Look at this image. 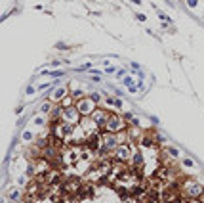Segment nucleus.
Here are the masks:
<instances>
[{"label":"nucleus","mask_w":204,"mask_h":203,"mask_svg":"<svg viewBox=\"0 0 204 203\" xmlns=\"http://www.w3.org/2000/svg\"><path fill=\"white\" fill-rule=\"evenodd\" d=\"M181 194L189 199H198L204 194V186L198 184L197 180H185L183 186H181Z\"/></svg>","instance_id":"f257e3e1"},{"label":"nucleus","mask_w":204,"mask_h":203,"mask_svg":"<svg viewBox=\"0 0 204 203\" xmlns=\"http://www.w3.org/2000/svg\"><path fill=\"white\" fill-rule=\"evenodd\" d=\"M124 117H120V115H117V113H111L109 115V119H107V123H105V127H103V130L105 132H122V130H128V127L124 125Z\"/></svg>","instance_id":"f03ea898"},{"label":"nucleus","mask_w":204,"mask_h":203,"mask_svg":"<svg viewBox=\"0 0 204 203\" xmlns=\"http://www.w3.org/2000/svg\"><path fill=\"white\" fill-rule=\"evenodd\" d=\"M97 102L90 96V98H80V100H76V107H78V111H80V115L82 117H92V113L97 109Z\"/></svg>","instance_id":"7ed1b4c3"},{"label":"nucleus","mask_w":204,"mask_h":203,"mask_svg":"<svg viewBox=\"0 0 204 203\" xmlns=\"http://www.w3.org/2000/svg\"><path fill=\"white\" fill-rule=\"evenodd\" d=\"M113 157H115V161H117V163H130V159L134 157L130 144H128V142H122V144H118V148L115 150Z\"/></svg>","instance_id":"20e7f679"},{"label":"nucleus","mask_w":204,"mask_h":203,"mask_svg":"<svg viewBox=\"0 0 204 203\" xmlns=\"http://www.w3.org/2000/svg\"><path fill=\"white\" fill-rule=\"evenodd\" d=\"M61 121L69 123V125H78V123L82 121V115H80V111H78L76 104H74V106H69V107H65V109H63Z\"/></svg>","instance_id":"39448f33"},{"label":"nucleus","mask_w":204,"mask_h":203,"mask_svg":"<svg viewBox=\"0 0 204 203\" xmlns=\"http://www.w3.org/2000/svg\"><path fill=\"white\" fill-rule=\"evenodd\" d=\"M109 111H105V109H96L94 113H92V119L99 125V129H103L105 127V123H107V119H109Z\"/></svg>","instance_id":"423d86ee"},{"label":"nucleus","mask_w":204,"mask_h":203,"mask_svg":"<svg viewBox=\"0 0 204 203\" xmlns=\"http://www.w3.org/2000/svg\"><path fill=\"white\" fill-rule=\"evenodd\" d=\"M67 94H69V92H67V88H57V90H55V92L50 96V100H52V102H59V104H61L63 98H65Z\"/></svg>","instance_id":"0eeeda50"},{"label":"nucleus","mask_w":204,"mask_h":203,"mask_svg":"<svg viewBox=\"0 0 204 203\" xmlns=\"http://www.w3.org/2000/svg\"><path fill=\"white\" fill-rule=\"evenodd\" d=\"M53 104V102H46V104H42V107H40V111H42V113H50V111H52V106Z\"/></svg>","instance_id":"6e6552de"},{"label":"nucleus","mask_w":204,"mask_h":203,"mask_svg":"<svg viewBox=\"0 0 204 203\" xmlns=\"http://www.w3.org/2000/svg\"><path fill=\"white\" fill-rule=\"evenodd\" d=\"M35 171H36L35 163H31V165H29V169H27V174H29V176H35Z\"/></svg>","instance_id":"1a4fd4ad"},{"label":"nucleus","mask_w":204,"mask_h":203,"mask_svg":"<svg viewBox=\"0 0 204 203\" xmlns=\"http://www.w3.org/2000/svg\"><path fill=\"white\" fill-rule=\"evenodd\" d=\"M168 153L172 155V157H177V155H179V151H177L176 148H168Z\"/></svg>","instance_id":"9d476101"},{"label":"nucleus","mask_w":204,"mask_h":203,"mask_svg":"<svg viewBox=\"0 0 204 203\" xmlns=\"http://www.w3.org/2000/svg\"><path fill=\"white\" fill-rule=\"evenodd\" d=\"M71 96H73L74 100H80V96H82V90H74V92H73Z\"/></svg>","instance_id":"9b49d317"},{"label":"nucleus","mask_w":204,"mask_h":203,"mask_svg":"<svg viewBox=\"0 0 204 203\" xmlns=\"http://www.w3.org/2000/svg\"><path fill=\"white\" fill-rule=\"evenodd\" d=\"M10 197H12V199H17V197H19V190H14L12 194H10Z\"/></svg>","instance_id":"f8f14e48"},{"label":"nucleus","mask_w":204,"mask_h":203,"mask_svg":"<svg viewBox=\"0 0 204 203\" xmlns=\"http://www.w3.org/2000/svg\"><path fill=\"white\" fill-rule=\"evenodd\" d=\"M23 138H25V140H32V132H25Z\"/></svg>","instance_id":"ddd939ff"},{"label":"nucleus","mask_w":204,"mask_h":203,"mask_svg":"<svg viewBox=\"0 0 204 203\" xmlns=\"http://www.w3.org/2000/svg\"><path fill=\"white\" fill-rule=\"evenodd\" d=\"M158 17H162V19H164V21H170V17H168V16H166V14H162V12H158Z\"/></svg>","instance_id":"4468645a"},{"label":"nucleus","mask_w":204,"mask_h":203,"mask_svg":"<svg viewBox=\"0 0 204 203\" xmlns=\"http://www.w3.org/2000/svg\"><path fill=\"white\" fill-rule=\"evenodd\" d=\"M124 84H126V86H132V79H130V77L124 79Z\"/></svg>","instance_id":"2eb2a0df"},{"label":"nucleus","mask_w":204,"mask_h":203,"mask_svg":"<svg viewBox=\"0 0 204 203\" xmlns=\"http://www.w3.org/2000/svg\"><path fill=\"white\" fill-rule=\"evenodd\" d=\"M92 98H94L96 102H99V100H101V96H99V94H92Z\"/></svg>","instance_id":"dca6fc26"},{"label":"nucleus","mask_w":204,"mask_h":203,"mask_svg":"<svg viewBox=\"0 0 204 203\" xmlns=\"http://www.w3.org/2000/svg\"><path fill=\"white\" fill-rule=\"evenodd\" d=\"M134 2H135V4H141V0H134Z\"/></svg>","instance_id":"f3484780"}]
</instances>
